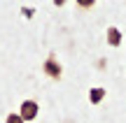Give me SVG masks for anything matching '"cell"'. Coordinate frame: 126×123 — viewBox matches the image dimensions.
Returning a JSON list of instances; mask_svg holds the SVG:
<instances>
[{
    "label": "cell",
    "instance_id": "2",
    "mask_svg": "<svg viewBox=\"0 0 126 123\" xmlns=\"http://www.w3.org/2000/svg\"><path fill=\"white\" fill-rule=\"evenodd\" d=\"M45 74H49L51 79H59L61 77V65L56 63V58H47L45 60Z\"/></svg>",
    "mask_w": 126,
    "mask_h": 123
},
{
    "label": "cell",
    "instance_id": "3",
    "mask_svg": "<svg viewBox=\"0 0 126 123\" xmlns=\"http://www.w3.org/2000/svg\"><path fill=\"white\" fill-rule=\"evenodd\" d=\"M108 44L110 46H119V44H122V30L108 28Z\"/></svg>",
    "mask_w": 126,
    "mask_h": 123
},
{
    "label": "cell",
    "instance_id": "4",
    "mask_svg": "<svg viewBox=\"0 0 126 123\" xmlns=\"http://www.w3.org/2000/svg\"><path fill=\"white\" fill-rule=\"evenodd\" d=\"M105 98V88H100V86H96V88H91V93H89V100H91V105H98L100 100Z\"/></svg>",
    "mask_w": 126,
    "mask_h": 123
},
{
    "label": "cell",
    "instance_id": "5",
    "mask_svg": "<svg viewBox=\"0 0 126 123\" xmlns=\"http://www.w3.org/2000/svg\"><path fill=\"white\" fill-rule=\"evenodd\" d=\"M5 123H23V121H21V116H19V114H9Z\"/></svg>",
    "mask_w": 126,
    "mask_h": 123
},
{
    "label": "cell",
    "instance_id": "6",
    "mask_svg": "<svg viewBox=\"0 0 126 123\" xmlns=\"http://www.w3.org/2000/svg\"><path fill=\"white\" fill-rule=\"evenodd\" d=\"M94 2H96V0H77V5H79V7H84V9L94 7Z\"/></svg>",
    "mask_w": 126,
    "mask_h": 123
},
{
    "label": "cell",
    "instance_id": "1",
    "mask_svg": "<svg viewBox=\"0 0 126 123\" xmlns=\"http://www.w3.org/2000/svg\"><path fill=\"white\" fill-rule=\"evenodd\" d=\"M19 116H21L23 123L33 121V119L37 116V102H35V100H23V102H21V112H19Z\"/></svg>",
    "mask_w": 126,
    "mask_h": 123
}]
</instances>
